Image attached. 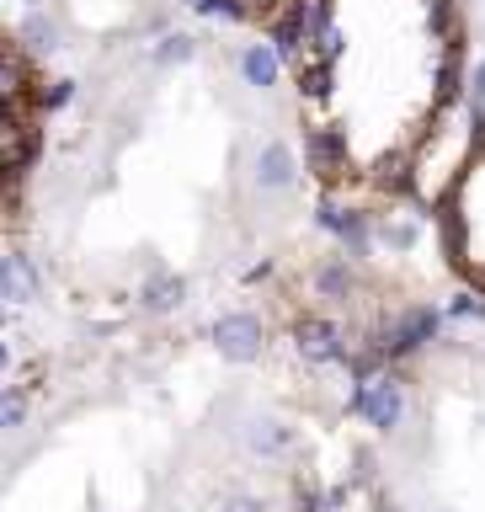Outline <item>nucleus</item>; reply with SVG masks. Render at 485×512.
Returning <instances> with one entry per match:
<instances>
[{
	"mask_svg": "<svg viewBox=\"0 0 485 512\" xmlns=\"http://www.w3.org/2000/svg\"><path fill=\"white\" fill-rule=\"evenodd\" d=\"M160 59H166V64L192 59V38H182V32H176V38H166V43H160Z\"/></svg>",
	"mask_w": 485,
	"mask_h": 512,
	"instance_id": "6e6552de",
	"label": "nucleus"
},
{
	"mask_svg": "<svg viewBox=\"0 0 485 512\" xmlns=\"http://www.w3.org/2000/svg\"><path fill=\"white\" fill-rule=\"evenodd\" d=\"M256 182L262 187L294 182V150H288V144H262V155H256Z\"/></svg>",
	"mask_w": 485,
	"mask_h": 512,
	"instance_id": "20e7f679",
	"label": "nucleus"
},
{
	"mask_svg": "<svg viewBox=\"0 0 485 512\" xmlns=\"http://www.w3.org/2000/svg\"><path fill=\"white\" fill-rule=\"evenodd\" d=\"M22 6H32V0H22Z\"/></svg>",
	"mask_w": 485,
	"mask_h": 512,
	"instance_id": "9b49d317",
	"label": "nucleus"
},
{
	"mask_svg": "<svg viewBox=\"0 0 485 512\" xmlns=\"http://www.w3.org/2000/svg\"><path fill=\"white\" fill-rule=\"evenodd\" d=\"M352 406H358V411H368V416H374V427H384V432H390V427L400 422V384H395V379H379L374 390H368V395H358Z\"/></svg>",
	"mask_w": 485,
	"mask_h": 512,
	"instance_id": "7ed1b4c3",
	"label": "nucleus"
},
{
	"mask_svg": "<svg viewBox=\"0 0 485 512\" xmlns=\"http://www.w3.org/2000/svg\"><path fill=\"white\" fill-rule=\"evenodd\" d=\"M475 102H485V59H480V70H475Z\"/></svg>",
	"mask_w": 485,
	"mask_h": 512,
	"instance_id": "9d476101",
	"label": "nucleus"
},
{
	"mask_svg": "<svg viewBox=\"0 0 485 512\" xmlns=\"http://www.w3.org/2000/svg\"><path fill=\"white\" fill-rule=\"evenodd\" d=\"M235 6L246 16V11H272V6H299V0H235Z\"/></svg>",
	"mask_w": 485,
	"mask_h": 512,
	"instance_id": "1a4fd4ad",
	"label": "nucleus"
},
{
	"mask_svg": "<svg viewBox=\"0 0 485 512\" xmlns=\"http://www.w3.org/2000/svg\"><path fill=\"white\" fill-rule=\"evenodd\" d=\"M240 70H246V80H251V86L272 91V86H278V75H283V64H278V48H267V43H251V48H246V59H240Z\"/></svg>",
	"mask_w": 485,
	"mask_h": 512,
	"instance_id": "39448f33",
	"label": "nucleus"
},
{
	"mask_svg": "<svg viewBox=\"0 0 485 512\" xmlns=\"http://www.w3.org/2000/svg\"><path fill=\"white\" fill-rule=\"evenodd\" d=\"M251 443L262 448V454H283V448H288V432H283L278 422H256V432H251Z\"/></svg>",
	"mask_w": 485,
	"mask_h": 512,
	"instance_id": "423d86ee",
	"label": "nucleus"
},
{
	"mask_svg": "<svg viewBox=\"0 0 485 512\" xmlns=\"http://www.w3.org/2000/svg\"><path fill=\"white\" fill-rule=\"evenodd\" d=\"M219 352L224 358H235V363H246V358H256L262 352V326L256 320H246V315H230V320H219Z\"/></svg>",
	"mask_w": 485,
	"mask_h": 512,
	"instance_id": "f03ea898",
	"label": "nucleus"
},
{
	"mask_svg": "<svg viewBox=\"0 0 485 512\" xmlns=\"http://www.w3.org/2000/svg\"><path fill=\"white\" fill-rule=\"evenodd\" d=\"M443 240L448 262L485 294V139H475L464 171L443 192Z\"/></svg>",
	"mask_w": 485,
	"mask_h": 512,
	"instance_id": "f257e3e1",
	"label": "nucleus"
},
{
	"mask_svg": "<svg viewBox=\"0 0 485 512\" xmlns=\"http://www.w3.org/2000/svg\"><path fill=\"white\" fill-rule=\"evenodd\" d=\"M22 38H27V48H54V22H43V16H32V22L22 27Z\"/></svg>",
	"mask_w": 485,
	"mask_h": 512,
	"instance_id": "0eeeda50",
	"label": "nucleus"
}]
</instances>
